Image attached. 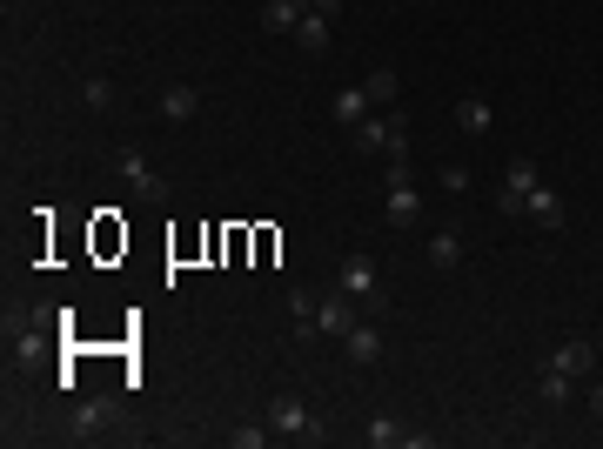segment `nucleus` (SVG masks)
I'll use <instances>...</instances> for the list:
<instances>
[{"mask_svg": "<svg viewBox=\"0 0 603 449\" xmlns=\"http://www.w3.org/2000/svg\"><path fill=\"white\" fill-rule=\"evenodd\" d=\"M416 7H436V0H416Z\"/></svg>", "mask_w": 603, "mask_h": 449, "instance_id": "bb28decb", "label": "nucleus"}, {"mask_svg": "<svg viewBox=\"0 0 603 449\" xmlns=\"http://www.w3.org/2000/svg\"><path fill=\"white\" fill-rule=\"evenodd\" d=\"M536 161L530 155H516L510 161V181H503V195H496V215H523V202H530V188H536Z\"/></svg>", "mask_w": 603, "mask_h": 449, "instance_id": "39448f33", "label": "nucleus"}, {"mask_svg": "<svg viewBox=\"0 0 603 449\" xmlns=\"http://www.w3.org/2000/svg\"><path fill=\"white\" fill-rule=\"evenodd\" d=\"M335 121H342V128H362V121H369V94H362V88L335 94Z\"/></svg>", "mask_w": 603, "mask_h": 449, "instance_id": "6ab92c4d", "label": "nucleus"}, {"mask_svg": "<svg viewBox=\"0 0 603 449\" xmlns=\"http://www.w3.org/2000/svg\"><path fill=\"white\" fill-rule=\"evenodd\" d=\"M456 128H463L469 141H490V128H496L490 101H483V94H463V101H456Z\"/></svg>", "mask_w": 603, "mask_h": 449, "instance_id": "6e6552de", "label": "nucleus"}, {"mask_svg": "<svg viewBox=\"0 0 603 449\" xmlns=\"http://www.w3.org/2000/svg\"><path fill=\"white\" fill-rule=\"evenodd\" d=\"M81 108H94V114L114 108V81L108 74H88V81H81Z\"/></svg>", "mask_w": 603, "mask_h": 449, "instance_id": "aec40b11", "label": "nucleus"}, {"mask_svg": "<svg viewBox=\"0 0 603 449\" xmlns=\"http://www.w3.org/2000/svg\"><path fill=\"white\" fill-rule=\"evenodd\" d=\"M349 148L356 155H382V114H369L362 128H349Z\"/></svg>", "mask_w": 603, "mask_h": 449, "instance_id": "4be33fe9", "label": "nucleus"}, {"mask_svg": "<svg viewBox=\"0 0 603 449\" xmlns=\"http://www.w3.org/2000/svg\"><path fill=\"white\" fill-rule=\"evenodd\" d=\"M443 188L449 195H469V168H443Z\"/></svg>", "mask_w": 603, "mask_h": 449, "instance_id": "b1692460", "label": "nucleus"}, {"mask_svg": "<svg viewBox=\"0 0 603 449\" xmlns=\"http://www.w3.org/2000/svg\"><path fill=\"white\" fill-rule=\"evenodd\" d=\"M121 181H128V195L134 202H148V208H168V181L148 168V155H134V148H121Z\"/></svg>", "mask_w": 603, "mask_h": 449, "instance_id": "f03ea898", "label": "nucleus"}, {"mask_svg": "<svg viewBox=\"0 0 603 449\" xmlns=\"http://www.w3.org/2000/svg\"><path fill=\"white\" fill-rule=\"evenodd\" d=\"M289 329H295V342H315V336H322V329H315V295L309 289L289 295Z\"/></svg>", "mask_w": 603, "mask_h": 449, "instance_id": "4468645a", "label": "nucleus"}, {"mask_svg": "<svg viewBox=\"0 0 603 449\" xmlns=\"http://www.w3.org/2000/svg\"><path fill=\"white\" fill-rule=\"evenodd\" d=\"M523 222H536V228H550V235H557V228L570 222V208H563L557 188H543V181H536V188H530V202H523Z\"/></svg>", "mask_w": 603, "mask_h": 449, "instance_id": "423d86ee", "label": "nucleus"}, {"mask_svg": "<svg viewBox=\"0 0 603 449\" xmlns=\"http://www.w3.org/2000/svg\"><path fill=\"white\" fill-rule=\"evenodd\" d=\"M335 282H342V289L356 295L362 309H369V302H382V275H376V255H342V269H335Z\"/></svg>", "mask_w": 603, "mask_h": 449, "instance_id": "7ed1b4c3", "label": "nucleus"}, {"mask_svg": "<svg viewBox=\"0 0 603 449\" xmlns=\"http://www.w3.org/2000/svg\"><path fill=\"white\" fill-rule=\"evenodd\" d=\"M268 436H275V429H268V423H248V429H235V449H262Z\"/></svg>", "mask_w": 603, "mask_h": 449, "instance_id": "5701e85b", "label": "nucleus"}, {"mask_svg": "<svg viewBox=\"0 0 603 449\" xmlns=\"http://www.w3.org/2000/svg\"><path fill=\"white\" fill-rule=\"evenodd\" d=\"M114 416H121V396H94V403H81L74 416H67V436H74V443H94Z\"/></svg>", "mask_w": 603, "mask_h": 449, "instance_id": "20e7f679", "label": "nucleus"}, {"mask_svg": "<svg viewBox=\"0 0 603 449\" xmlns=\"http://www.w3.org/2000/svg\"><path fill=\"white\" fill-rule=\"evenodd\" d=\"M302 14H309V0H268V7H262V27H268V34H295V27H302Z\"/></svg>", "mask_w": 603, "mask_h": 449, "instance_id": "ddd939ff", "label": "nucleus"}, {"mask_svg": "<svg viewBox=\"0 0 603 449\" xmlns=\"http://www.w3.org/2000/svg\"><path fill=\"white\" fill-rule=\"evenodd\" d=\"M362 443H369V449H396V443H409V429H402L396 416H369V429H362Z\"/></svg>", "mask_w": 603, "mask_h": 449, "instance_id": "f3484780", "label": "nucleus"}, {"mask_svg": "<svg viewBox=\"0 0 603 449\" xmlns=\"http://www.w3.org/2000/svg\"><path fill=\"white\" fill-rule=\"evenodd\" d=\"M382 155L396 161V155H409V114L402 108H389L382 114Z\"/></svg>", "mask_w": 603, "mask_h": 449, "instance_id": "dca6fc26", "label": "nucleus"}, {"mask_svg": "<svg viewBox=\"0 0 603 449\" xmlns=\"http://www.w3.org/2000/svg\"><path fill=\"white\" fill-rule=\"evenodd\" d=\"M550 362H557L563 376L577 382V376H590V369H597V342H590V336H570V342H563V349H557Z\"/></svg>", "mask_w": 603, "mask_h": 449, "instance_id": "9d476101", "label": "nucleus"}, {"mask_svg": "<svg viewBox=\"0 0 603 449\" xmlns=\"http://www.w3.org/2000/svg\"><path fill=\"white\" fill-rule=\"evenodd\" d=\"M362 94H369V108H396V94H402V74H396V68H376L369 81H362Z\"/></svg>", "mask_w": 603, "mask_h": 449, "instance_id": "2eb2a0df", "label": "nucleus"}, {"mask_svg": "<svg viewBox=\"0 0 603 449\" xmlns=\"http://www.w3.org/2000/svg\"><path fill=\"white\" fill-rule=\"evenodd\" d=\"M597 423H603V416H597Z\"/></svg>", "mask_w": 603, "mask_h": 449, "instance_id": "cd10ccee", "label": "nucleus"}, {"mask_svg": "<svg viewBox=\"0 0 603 449\" xmlns=\"http://www.w3.org/2000/svg\"><path fill=\"white\" fill-rule=\"evenodd\" d=\"M268 429H275V436H295V443H322V436H329V423H322L295 389H282V396L268 403Z\"/></svg>", "mask_w": 603, "mask_h": 449, "instance_id": "f257e3e1", "label": "nucleus"}, {"mask_svg": "<svg viewBox=\"0 0 603 449\" xmlns=\"http://www.w3.org/2000/svg\"><path fill=\"white\" fill-rule=\"evenodd\" d=\"M429 262H436V269H456V262H463V235H456V228L429 235Z\"/></svg>", "mask_w": 603, "mask_h": 449, "instance_id": "a211bd4d", "label": "nucleus"}, {"mask_svg": "<svg viewBox=\"0 0 603 449\" xmlns=\"http://www.w3.org/2000/svg\"><path fill=\"white\" fill-rule=\"evenodd\" d=\"M423 222V195H416V181H396L389 188V228H416Z\"/></svg>", "mask_w": 603, "mask_h": 449, "instance_id": "9b49d317", "label": "nucleus"}, {"mask_svg": "<svg viewBox=\"0 0 603 449\" xmlns=\"http://www.w3.org/2000/svg\"><path fill=\"white\" fill-rule=\"evenodd\" d=\"M590 409H597V416H603V382H597V389H590Z\"/></svg>", "mask_w": 603, "mask_h": 449, "instance_id": "a878e982", "label": "nucleus"}, {"mask_svg": "<svg viewBox=\"0 0 603 449\" xmlns=\"http://www.w3.org/2000/svg\"><path fill=\"white\" fill-rule=\"evenodd\" d=\"M342 349H349V362H356V369H376L389 342H382V329H376V322H356V329L342 336Z\"/></svg>", "mask_w": 603, "mask_h": 449, "instance_id": "0eeeda50", "label": "nucleus"}, {"mask_svg": "<svg viewBox=\"0 0 603 449\" xmlns=\"http://www.w3.org/2000/svg\"><path fill=\"white\" fill-rule=\"evenodd\" d=\"M155 108H161V121H175V128H181V121H195V114H201V88L175 81V88H161V101H155Z\"/></svg>", "mask_w": 603, "mask_h": 449, "instance_id": "1a4fd4ad", "label": "nucleus"}, {"mask_svg": "<svg viewBox=\"0 0 603 449\" xmlns=\"http://www.w3.org/2000/svg\"><path fill=\"white\" fill-rule=\"evenodd\" d=\"M295 41H302V54H329V41H335V21L329 14H302V27H295Z\"/></svg>", "mask_w": 603, "mask_h": 449, "instance_id": "f8f14e48", "label": "nucleus"}, {"mask_svg": "<svg viewBox=\"0 0 603 449\" xmlns=\"http://www.w3.org/2000/svg\"><path fill=\"white\" fill-rule=\"evenodd\" d=\"M536 396H543V403H550V409H563V403H570V376H563L557 362L543 369V382H536Z\"/></svg>", "mask_w": 603, "mask_h": 449, "instance_id": "412c9836", "label": "nucleus"}, {"mask_svg": "<svg viewBox=\"0 0 603 449\" xmlns=\"http://www.w3.org/2000/svg\"><path fill=\"white\" fill-rule=\"evenodd\" d=\"M315 14H329V21H342V0H309Z\"/></svg>", "mask_w": 603, "mask_h": 449, "instance_id": "393cba45", "label": "nucleus"}]
</instances>
